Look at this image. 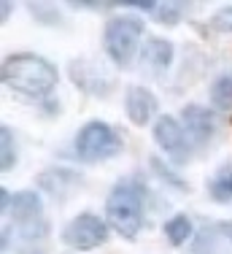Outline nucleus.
I'll return each instance as SVG.
<instances>
[{
  "label": "nucleus",
  "instance_id": "nucleus-10",
  "mask_svg": "<svg viewBox=\"0 0 232 254\" xmlns=\"http://www.w3.org/2000/svg\"><path fill=\"white\" fill-rule=\"evenodd\" d=\"M192 254H232V225H211L200 230Z\"/></svg>",
  "mask_w": 232,
  "mask_h": 254
},
{
  "label": "nucleus",
  "instance_id": "nucleus-7",
  "mask_svg": "<svg viewBox=\"0 0 232 254\" xmlns=\"http://www.w3.org/2000/svg\"><path fill=\"white\" fill-rule=\"evenodd\" d=\"M11 216L27 235H44L46 225H44V200H41L38 192L24 190L16 192L14 200H11Z\"/></svg>",
  "mask_w": 232,
  "mask_h": 254
},
{
  "label": "nucleus",
  "instance_id": "nucleus-9",
  "mask_svg": "<svg viewBox=\"0 0 232 254\" xmlns=\"http://www.w3.org/2000/svg\"><path fill=\"white\" fill-rule=\"evenodd\" d=\"M157 106L160 103H157L154 92L146 87H130L124 95V111L132 125H149L151 117L157 114Z\"/></svg>",
  "mask_w": 232,
  "mask_h": 254
},
{
  "label": "nucleus",
  "instance_id": "nucleus-6",
  "mask_svg": "<svg viewBox=\"0 0 232 254\" xmlns=\"http://www.w3.org/2000/svg\"><path fill=\"white\" fill-rule=\"evenodd\" d=\"M154 141H157V146H160L165 154H170L173 162H186L189 157H192V141H189L184 125H178V119L168 117V114L157 117Z\"/></svg>",
  "mask_w": 232,
  "mask_h": 254
},
{
  "label": "nucleus",
  "instance_id": "nucleus-13",
  "mask_svg": "<svg viewBox=\"0 0 232 254\" xmlns=\"http://www.w3.org/2000/svg\"><path fill=\"white\" fill-rule=\"evenodd\" d=\"M211 103L216 111H232V73H222L213 78Z\"/></svg>",
  "mask_w": 232,
  "mask_h": 254
},
{
  "label": "nucleus",
  "instance_id": "nucleus-17",
  "mask_svg": "<svg viewBox=\"0 0 232 254\" xmlns=\"http://www.w3.org/2000/svg\"><path fill=\"white\" fill-rule=\"evenodd\" d=\"M211 27L216 30V33L232 35V5H227V8H219L216 14L211 16Z\"/></svg>",
  "mask_w": 232,
  "mask_h": 254
},
{
  "label": "nucleus",
  "instance_id": "nucleus-8",
  "mask_svg": "<svg viewBox=\"0 0 232 254\" xmlns=\"http://www.w3.org/2000/svg\"><path fill=\"white\" fill-rule=\"evenodd\" d=\"M181 125H184L189 141L200 143V146H205V143L213 138V132H216V119H213V111H208L205 106H197V103H189V106H184V111H181Z\"/></svg>",
  "mask_w": 232,
  "mask_h": 254
},
{
  "label": "nucleus",
  "instance_id": "nucleus-16",
  "mask_svg": "<svg viewBox=\"0 0 232 254\" xmlns=\"http://www.w3.org/2000/svg\"><path fill=\"white\" fill-rule=\"evenodd\" d=\"M151 16H154L157 22H162V25H175V22L181 19V14H184V8H181L178 3H154V8L149 11Z\"/></svg>",
  "mask_w": 232,
  "mask_h": 254
},
{
  "label": "nucleus",
  "instance_id": "nucleus-3",
  "mask_svg": "<svg viewBox=\"0 0 232 254\" xmlns=\"http://www.w3.org/2000/svg\"><path fill=\"white\" fill-rule=\"evenodd\" d=\"M140 35H143V22L138 16H114V19H108L106 30H103V46H106V54L111 57L114 65L127 68L132 63Z\"/></svg>",
  "mask_w": 232,
  "mask_h": 254
},
{
  "label": "nucleus",
  "instance_id": "nucleus-18",
  "mask_svg": "<svg viewBox=\"0 0 232 254\" xmlns=\"http://www.w3.org/2000/svg\"><path fill=\"white\" fill-rule=\"evenodd\" d=\"M11 14V5L8 3H3V8H0V16H3V22H5V16Z\"/></svg>",
  "mask_w": 232,
  "mask_h": 254
},
{
  "label": "nucleus",
  "instance_id": "nucleus-15",
  "mask_svg": "<svg viewBox=\"0 0 232 254\" xmlns=\"http://www.w3.org/2000/svg\"><path fill=\"white\" fill-rule=\"evenodd\" d=\"M16 165V141L11 127H0V171H11Z\"/></svg>",
  "mask_w": 232,
  "mask_h": 254
},
{
  "label": "nucleus",
  "instance_id": "nucleus-11",
  "mask_svg": "<svg viewBox=\"0 0 232 254\" xmlns=\"http://www.w3.org/2000/svg\"><path fill=\"white\" fill-rule=\"evenodd\" d=\"M173 63V44L168 38H149L140 49V65L149 76H160Z\"/></svg>",
  "mask_w": 232,
  "mask_h": 254
},
{
  "label": "nucleus",
  "instance_id": "nucleus-4",
  "mask_svg": "<svg viewBox=\"0 0 232 254\" xmlns=\"http://www.w3.org/2000/svg\"><path fill=\"white\" fill-rule=\"evenodd\" d=\"M76 157L84 162H100L108 160V157H116L124 149V141H121L119 130H114L111 125L100 122V119H92L78 130L76 135Z\"/></svg>",
  "mask_w": 232,
  "mask_h": 254
},
{
  "label": "nucleus",
  "instance_id": "nucleus-1",
  "mask_svg": "<svg viewBox=\"0 0 232 254\" xmlns=\"http://www.w3.org/2000/svg\"><path fill=\"white\" fill-rule=\"evenodd\" d=\"M0 81L8 89L30 98H44L59 81V73L46 57L33 52H16L3 60L0 65Z\"/></svg>",
  "mask_w": 232,
  "mask_h": 254
},
{
  "label": "nucleus",
  "instance_id": "nucleus-14",
  "mask_svg": "<svg viewBox=\"0 0 232 254\" xmlns=\"http://www.w3.org/2000/svg\"><path fill=\"white\" fill-rule=\"evenodd\" d=\"M208 192L216 203H230L232 200V168H222V171L211 179Z\"/></svg>",
  "mask_w": 232,
  "mask_h": 254
},
{
  "label": "nucleus",
  "instance_id": "nucleus-5",
  "mask_svg": "<svg viewBox=\"0 0 232 254\" xmlns=\"http://www.w3.org/2000/svg\"><path fill=\"white\" fill-rule=\"evenodd\" d=\"M108 241V222L95 216L92 211H84L76 219L62 227V244L78 252H92Z\"/></svg>",
  "mask_w": 232,
  "mask_h": 254
},
{
  "label": "nucleus",
  "instance_id": "nucleus-2",
  "mask_svg": "<svg viewBox=\"0 0 232 254\" xmlns=\"http://www.w3.org/2000/svg\"><path fill=\"white\" fill-rule=\"evenodd\" d=\"M106 219L121 238H135L143 227V184L140 181H116L106 200Z\"/></svg>",
  "mask_w": 232,
  "mask_h": 254
},
{
  "label": "nucleus",
  "instance_id": "nucleus-12",
  "mask_svg": "<svg viewBox=\"0 0 232 254\" xmlns=\"http://www.w3.org/2000/svg\"><path fill=\"white\" fill-rule=\"evenodd\" d=\"M192 233H194V227H192V219H189L186 214H175L165 222V238L173 246L186 244V241L192 238Z\"/></svg>",
  "mask_w": 232,
  "mask_h": 254
}]
</instances>
